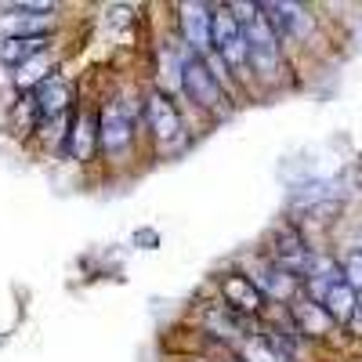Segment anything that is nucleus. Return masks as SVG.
Returning <instances> with one entry per match:
<instances>
[{
    "label": "nucleus",
    "instance_id": "1",
    "mask_svg": "<svg viewBox=\"0 0 362 362\" xmlns=\"http://www.w3.org/2000/svg\"><path fill=\"white\" fill-rule=\"evenodd\" d=\"M235 15V22L243 25V37H247V54H250V66L261 76H272L279 69V37L272 33V25L264 22L257 4H232L228 8Z\"/></svg>",
    "mask_w": 362,
    "mask_h": 362
},
{
    "label": "nucleus",
    "instance_id": "2",
    "mask_svg": "<svg viewBox=\"0 0 362 362\" xmlns=\"http://www.w3.org/2000/svg\"><path fill=\"white\" fill-rule=\"evenodd\" d=\"M210 47H214L218 58L228 69H235V73H243L250 66L243 25L235 22V15L228 8H214V15H210Z\"/></svg>",
    "mask_w": 362,
    "mask_h": 362
},
{
    "label": "nucleus",
    "instance_id": "3",
    "mask_svg": "<svg viewBox=\"0 0 362 362\" xmlns=\"http://www.w3.org/2000/svg\"><path fill=\"white\" fill-rule=\"evenodd\" d=\"M181 90H185L189 102H196L199 109H218L225 102L218 73H210V66L199 54H189L185 62H181Z\"/></svg>",
    "mask_w": 362,
    "mask_h": 362
},
{
    "label": "nucleus",
    "instance_id": "4",
    "mask_svg": "<svg viewBox=\"0 0 362 362\" xmlns=\"http://www.w3.org/2000/svg\"><path fill=\"white\" fill-rule=\"evenodd\" d=\"M145 119H148V131L160 145H170L181 138V116H177V105L163 95V90H148L145 98Z\"/></svg>",
    "mask_w": 362,
    "mask_h": 362
},
{
    "label": "nucleus",
    "instance_id": "5",
    "mask_svg": "<svg viewBox=\"0 0 362 362\" xmlns=\"http://www.w3.org/2000/svg\"><path fill=\"white\" fill-rule=\"evenodd\" d=\"M272 264L283 268L286 276L300 279V276H308V268H312V254L305 247V239H300L293 228H283L276 235V247H272Z\"/></svg>",
    "mask_w": 362,
    "mask_h": 362
},
{
    "label": "nucleus",
    "instance_id": "6",
    "mask_svg": "<svg viewBox=\"0 0 362 362\" xmlns=\"http://www.w3.org/2000/svg\"><path fill=\"white\" fill-rule=\"evenodd\" d=\"M264 22L272 25L276 37H305L312 29V15L300 4H286V0H276V4H257Z\"/></svg>",
    "mask_w": 362,
    "mask_h": 362
},
{
    "label": "nucleus",
    "instance_id": "7",
    "mask_svg": "<svg viewBox=\"0 0 362 362\" xmlns=\"http://www.w3.org/2000/svg\"><path fill=\"white\" fill-rule=\"evenodd\" d=\"M221 293H225V305L235 315H257L264 308V293L257 290V283L247 279V276H239V272L221 279Z\"/></svg>",
    "mask_w": 362,
    "mask_h": 362
},
{
    "label": "nucleus",
    "instance_id": "8",
    "mask_svg": "<svg viewBox=\"0 0 362 362\" xmlns=\"http://www.w3.org/2000/svg\"><path fill=\"white\" fill-rule=\"evenodd\" d=\"M98 138H102V148L109 156H116L119 148H127L131 138H134V124H131V116L119 109V105H109L102 112V124H98Z\"/></svg>",
    "mask_w": 362,
    "mask_h": 362
},
{
    "label": "nucleus",
    "instance_id": "9",
    "mask_svg": "<svg viewBox=\"0 0 362 362\" xmlns=\"http://www.w3.org/2000/svg\"><path fill=\"white\" fill-rule=\"evenodd\" d=\"M315 305L329 315V322H351L355 312H358V293H355L344 279H337V283H329V286L315 297Z\"/></svg>",
    "mask_w": 362,
    "mask_h": 362
},
{
    "label": "nucleus",
    "instance_id": "10",
    "mask_svg": "<svg viewBox=\"0 0 362 362\" xmlns=\"http://www.w3.org/2000/svg\"><path fill=\"white\" fill-rule=\"evenodd\" d=\"M73 102V90L62 76H47L37 90H33V105H37V116L40 119H54V116H62Z\"/></svg>",
    "mask_w": 362,
    "mask_h": 362
},
{
    "label": "nucleus",
    "instance_id": "11",
    "mask_svg": "<svg viewBox=\"0 0 362 362\" xmlns=\"http://www.w3.org/2000/svg\"><path fill=\"white\" fill-rule=\"evenodd\" d=\"M210 15H214L210 4H181V33L196 54L210 51Z\"/></svg>",
    "mask_w": 362,
    "mask_h": 362
},
{
    "label": "nucleus",
    "instance_id": "12",
    "mask_svg": "<svg viewBox=\"0 0 362 362\" xmlns=\"http://www.w3.org/2000/svg\"><path fill=\"white\" fill-rule=\"evenodd\" d=\"M51 44V33H33V37H8L4 44H0V62L4 66H25L29 58L44 54Z\"/></svg>",
    "mask_w": 362,
    "mask_h": 362
},
{
    "label": "nucleus",
    "instance_id": "13",
    "mask_svg": "<svg viewBox=\"0 0 362 362\" xmlns=\"http://www.w3.org/2000/svg\"><path fill=\"white\" fill-rule=\"evenodd\" d=\"M257 290H261V293H272V297H279V300H290V297H293V290H297V279H293V276H286L283 268L268 264V268H264V279L257 283Z\"/></svg>",
    "mask_w": 362,
    "mask_h": 362
},
{
    "label": "nucleus",
    "instance_id": "14",
    "mask_svg": "<svg viewBox=\"0 0 362 362\" xmlns=\"http://www.w3.org/2000/svg\"><path fill=\"white\" fill-rule=\"evenodd\" d=\"M95 131H98V124L90 116H80L76 119V127H73V134H69V153L76 156V160H87L90 156V148H95Z\"/></svg>",
    "mask_w": 362,
    "mask_h": 362
},
{
    "label": "nucleus",
    "instance_id": "15",
    "mask_svg": "<svg viewBox=\"0 0 362 362\" xmlns=\"http://www.w3.org/2000/svg\"><path fill=\"white\" fill-rule=\"evenodd\" d=\"M293 315H297V322H300L305 334H322V329L329 326V315L315 305V300H300V305H293Z\"/></svg>",
    "mask_w": 362,
    "mask_h": 362
},
{
    "label": "nucleus",
    "instance_id": "16",
    "mask_svg": "<svg viewBox=\"0 0 362 362\" xmlns=\"http://www.w3.org/2000/svg\"><path fill=\"white\" fill-rule=\"evenodd\" d=\"M47 69H51V58H47V51L44 54H37V58H29L25 66H18V87L22 90H29V87H40L44 80H47Z\"/></svg>",
    "mask_w": 362,
    "mask_h": 362
},
{
    "label": "nucleus",
    "instance_id": "17",
    "mask_svg": "<svg viewBox=\"0 0 362 362\" xmlns=\"http://www.w3.org/2000/svg\"><path fill=\"white\" fill-rule=\"evenodd\" d=\"M341 272H344V283H348L355 293H362V250H351Z\"/></svg>",
    "mask_w": 362,
    "mask_h": 362
},
{
    "label": "nucleus",
    "instance_id": "18",
    "mask_svg": "<svg viewBox=\"0 0 362 362\" xmlns=\"http://www.w3.org/2000/svg\"><path fill=\"white\" fill-rule=\"evenodd\" d=\"M247 358H250V362H290V358H283L272 344H264V337L247 344Z\"/></svg>",
    "mask_w": 362,
    "mask_h": 362
}]
</instances>
